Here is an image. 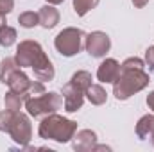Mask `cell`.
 Wrapping results in <instances>:
<instances>
[{
    "label": "cell",
    "mask_w": 154,
    "mask_h": 152,
    "mask_svg": "<svg viewBox=\"0 0 154 152\" xmlns=\"http://www.w3.org/2000/svg\"><path fill=\"white\" fill-rule=\"evenodd\" d=\"M143 68L145 63L140 57H127L120 65V72L113 81V95L118 100H127L149 86L151 77Z\"/></svg>",
    "instance_id": "obj_1"
},
{
    "label": "cell",
    "mask_w": 154,
    "mask_h": 152,
    "mask_svg": "<svg viewBox=\"0 0 154 152\" xmlns=\"http://www.w3.org/2000/svg\"><path fill=\"white\" fill-rule=\"evenodd\" d=\"M14 59H16V63H18L20 68H32L34 77L38 81H41V82L52 81L54 75H56L52 61L47 57V54L41 48V45H39L38 41H34V39H23V41H20V45L16 47Z\"/></svg>",
    "instance_id": "obj_2"
},
{
    "label": "cell",
    "mask_w": 154,
    "mask_h": 152,
    "mask_svg": "<svg viewBox=\"0 0 154 152\" xmlns=\"http://www.w3.org/2000/svg\"><path fill=\"white\" fill-rule=\"evenodd\" d=\"M0 131L9 134L14 143L20 147H29L32 140V123L31 118L22 111H2L0 113Z\"/></svg>",
    "instance_id": "obj_3"
},
{
    "label": "cell",
    "mask_w": 154,
    "mask_h": 152,
    "mask_svg": "<svg viewBox=\"0 0 154 152\" xmlns=\"http://www.w3.org/2000/svg\"><path fill=\"white\" fill-rule=\"evenodd\" d=\"M77 132V122L65 118L57 113L47 114L41 118L38 127V134L43 140H54L57 143H68L72 141L74 134Z\"/></svg>",
    "instance_id": "obj_4"
},
{
    "label": "cell",
    "mask_w": 154,
    "mask_h": 152,
    "mask_svg": "<svg viewBox=\"0 0 154 152\" xmlns=\"http://www.w3.org/2000/svg\"><path fill=\"white\" fill-rule=\"evenodd\" d=\"M23 106L31 116L43 118L47 114L57 113V109H61L63 95H59L57 91H45V93L36 95V97H29Z\"/></svg>",
    "instance_id": "obj_5"
},
{
    "label": "cell",
    "mask_w": 154,
    "mask_h": 152,
    "mask_svg": "<svg viewBox=\"0 0 154 152\" xmlns=\"http://www.w3.org/2000/svg\"><path fill=\"white\" fill-rule=\"evenodd\" d=\"M82 39H84V32L81 29H77V27H66V29H63L56 36L54 47H56V50L61 56L74 57L82 48Z\"/></svg>",
    "instance_id": "obj_6"
},
{
    "label": "cell",
    "mask_w": 154,
    "mask_h": 152,
    "mask_svg": "<svg viewBox=\"0 0 154 152\" xmlns=\"http://www.w3.org/2000/svg\"><path fill=\"white\" fill-rule=\"evenodd\" d=\"M84 48L91 57H104L111 48V39L102 31H93L84 36Z\"/></svg>",
    "instance_id": "obj_7"
},
{
    "label": "cell",
    "mask_w": 154,
    "mask_h": 152,
    "mask_svg": "<svg viewBox=\"0 0 154 152\" xmlns=\"http://www.w3.org/2000/svg\"><path fill=\"white\" fill-rule=\"evenodd\" d=\"M61 95H63V106H65V111H68V113H75V111H79V109L82 108V104H84V97H86V93H84L79 86H75L72 81L66 82V84L63 86Z\"/></svg>",
    "instance_id": "obj_8"
},
{
    "label": "cell",
    "mask_w": 154,
    "mask_h": 152,
    "mask_svg": "<svg viewBox=\"0 0 154 152\" xmlns=\"http://www.w3.org/2000/svg\"><path fill=\"white\" fill-rule=\"evenodd\" d=\"M97 145V134L91 129H81L77 131L72 138V147L77 152H88L93 150V147Z\"/></svg>",
    "instance_id": "obj_9"
},
{
    "label": "cell",
    "mask_w": 154,
    "mask_h": 152,
    "mask_svg": "<svg viewBox=\"0 0 154 152\" xmlns=\"http://www.w3.org/2000/svg\"><path fill=\"white\" fill-rule=\"evenodd\" d=\"M31 84H32V81L25 75L23 72H22V68H18L16 72H13V75L9 77V79H7V82H5V86H7L11 91L20 93V95H25L27 99H29Z\"/></svg>",
    "instance_id": "obj_10"
},
{
    "label": "cell",
    "mask_w": 154,
    "mask_h": 152,
    "mask_svg": "<svg viewBox=\"0 0 154 152\" xmlns=\"http://www.w3.org/2000/svg\"><path fill=\"white\" fill-rule=\"evenodd\" d=\"M118 72H120V63L116 59H113V57H108V59H104L99 65V68H97V79L100 82H106V84L111 82L113 84V81L116 79Z\"/></svg>",
    "instance_id": "obj_11"
},
{
    "label": "cell",
    "mask_w": 154,
    "mask_h": 152,
    "mask_svg": "<svg viewBox=\"0 0 154 152\" xmlns=\"http://www.w3.org/2000/svg\"><path fill=\"white\" fill-rule=\"evenodd\" d=\"M38 16H39V25L43 29H54L59 23V11L54 5H50V4L39 7Z\"/></svg>",
    "instance_id": "obj_12"
},
{
    "label": "cell",
    "mask_w": 154,
    "mask_h": 152,
    "mask_svg": "<svg viewBox=\"0 0 154 152\" xmlns=\"http://www.w3.org/2000/svg\"><path fill=\"white\" fill-rule=\"evenodd\" d=\"M86 99H88L93 106H102V104H106V100H108V93H106V90H104L100 84H91V86L86 90Z\"/></svg>",
    "instance_id": "obj_13"
},
{
    "label": "cell",
    "mask_w": 154,
    "mask_h": 152,
    "mask_svg": "<svg viewBox=\"0 0 154 152\" xmlns=\"http://www.w3.org/2000/svg\"><path fill=\"white\" fill-rule=\"evenodd\" d=\"M25 100H27V97H25V95L14 93V91H11V90L4 95L5 109H9V111H20V109H22V106L25 104Z\"/></svg>",
    "instance_id": "obj_14"
},
{
    "label": "cell",
    "mask_w": 154,
    "mask_h": 152,
    "mask_svg": "<svg viewBox=\"0 0 154 152\" xmlns=\"http://www.w3.org/2000/svg\"><path fill=\"white\" fill-rule=\"evenodd\" d=\"M152 120L154 114H143L138 123H136V136L140 140H149V134H151V129H152Z\"/></svg>",
    "instance_id": "obj_15"
},
{
    "label": "cell",
    "mask_w": 154,
    "mask_h": 152,
    "mask_svg": "<svg viewBox=\"0 0 154 152\" xmlns=\"http://www.w3.org/2000/svg\"><path fill=\"white\" fill-rule=\"evenodd\" d=\"M16 38H18V34H16L14 27H11L7 23H4L0 27V47H5V48L13 47L16 43Z\"/></svg>",
    "instance_id": "obj_16"
},
{
    "label": "cell",
    "mask_w": 154,
    "mask_h": 152,
    "mask_svg": "<svg viewBox=\"0 0 154 152\" xmlns=\"http://www.w3.org/2000/svg\"><path fill=\"white\" fill-rule=\"evenodd\" d=\"M18 68H20V66H18V63H16L14 57H5V59H2V63H0V81L5 84L7 79L13 75V72H16Z\"/></svg>",
    "instance_id": "obj_17"
},
{
    "label": "cell",
    "mask_w": 154,
    "mask_h": 152,
    "mask_svg": "<svg viewBox=\"0 0 154 152\" xmlns=\"http://www.w3.org/2000/svg\"><path fill=\"white\" fill-rule=\"evenodd\" d=\"M70 81H72L75 86H79L84 93H86V90L93 84V82H91V81H93V79H91V74H90V72H86V70H79V72H75V74L72 75Z\"/></svg>",
    "instance_id": "obj_18"
},
{
    "label": "cell",
    "mask_w": 154,
    "mask_h": 152,
    "mask_svg": "<svg viewBox=\"0 0 154 152\" xmlns=\"http://www.w3.org/2000/svg\"><path fill=\"white\" fill-rule=\"evenodd\" d=\"M18 23H20L23 29H32V27H36V25H39L38 13H34V11H23V13H20Z\"/></svg>",
    "instance_id": "obj_19"
},
{
    "label": "cell",
    "mask_w": 154,
    "mask_h": 152,
    "mask_svg": "<svg viewBox=\"0 0 154 152\" xmlns=\"http://www.w3.org/2000/svg\"><path fill=\"white\" fill-rule=\"evenodd\" d=\"M99 2L100 0H74V11L77 16H84L91 9H95L99 5Z\"/></svg>",
    "instance_id": "obj_20"
},
{
    "label": "cell",
    "mask_w": 154,
    "mask_h": 152,
    "mask_svg": "<svg viewBox=\"0 0 154 152\" xmlns=\"http://www.w3.org/2000/svg\"><path fill=\"white\" fill-rule=\"evenodd\" d=\"M14 7V0H0V16H7Z\"/></svg>",
    "instance_id": "obj_21"
},
{
    "label": "cell",
    "mask_w": 154,
    "mask_h": 152,
    "mask_svg": "<svg viewBox=\"0 0 154 152\" xmlns=\"http://www.w3.org/2000/svg\"><path fill=\"white\" fill-rule=\"evenodd\" d=\"M143 63L149 66V70L154 72V47H149V48L145 50V61H143Z\"/></svg>",
    "instance_id": "obj_22"
},
{
    "label": "cell",
    "mask_w": 154,
    "mask_h": 152,
    "mask_svg": "<svg viewBox=\"0 0 154 152\" xmlns=\"http://www.w3.org/2000/svg\"><path fill=\"white\" fill-rule=\"evenodd\" d=\"M147 106H149V109L154 113V90L147 95Z\"/></svg>",
    "instance_id": "obj_23"
},
{
    "label": "cell",
    "mask_w": 154,
    "mask_h": 152,
    "mask_svg": "<svg viewBox=\"0 0 154 152\" xmlns=\"http://www.w3.org/2000/svg\"><path fill=\"white\" fill-rule=\"evenodd\" d=\"M131 2H133V5H134V7H140V9H142V7H145V5H147V2H149V0H131Z\"/></svg>",
    "instance_id": "obj_24"
},
{
    "label": "cell",
    "mask_w": 154,
    "mask_h": 152,
    "mask_svg": "<svg viewBox=\"0 0 154 152\" xmlns=\"http://www.w3.org/2000/svg\"><path fill=\"white\" fill-rule=\"evenodd\" d=\"M149 140H151V143L154 145V120H152V129H151V134H149Z\"/></svg>",
    "instance_id": "obj_25"
},
{
    "label": "cell",
    "mask_w": 154,
    "mask_h": 152,
    "mask_svg": "<svg viewBox=\"0 0 154 152\" xmlns=\"http://www.w3.org/2000/svg\"><path fill=\"white\" fill-rule=\"evenodd\" d=\"M50 5H57V4H61V2H65V0H47Z\"/></svg>",
    "instance_id": "obj_26"
},
{
    "label": "cell",
    "mask_w": 154,
    "mask_h": 152,
    "mask_svg": "<svg viewBox=\"0 0 154 152\" xmlns=\"http://www.w3.org/2000/svg\"><path fill=\"white\" fill-rule=\"evenodd\" d=\"M4 23H7V22H5V16H0V27H2Z\"/></svg>",
    "instance_id": "obj_27"
}]
</instances>
